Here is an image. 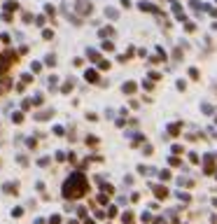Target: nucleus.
I'll return each instance as SVG.
<instances>
[{
	"instance_id": "f257e3e1",
	"label": "nucleus",
	"mask_w": 217,
	"mask_h": 224,
	"mask_svg": "<svg viewBox=\"0 0 217 224\" xmlns=\"http://www.w3.org/2000/svg\"><path fill=\"white\" fill-rule=\"evenodd\" d=\"M89 189V185H87V177L82 175V173H72L68 180H65V185H63V196L65 198H79V196H84Z\"/></svg>"
},
{
	"instance_id": "f03ea898",
	"label": "nucleus",
	"mask_w": 217,
	"mask_h": 224,
	"mask_svg": "<svg viewBox=\"0 0 217 224\" xmlns=\"http://www.w3.org/2000/svg\"><path fill=\"white\" fill-rule=\"evenodd\" d=\"M12 59H16V56H12V54H9V56H2V54H0V72L7 70V65L12 63Z\"/></svg>"
},
{
	"instance_id": "7ed1b4c3",
	"label": "nucleus",
	"mask_w": 217,
	"mask_h": 224,
	"mask_svg": "<svg viewBox=\"0 0 217 224\" xmlns=\"http://www.w3.org/2000/svg\"><path fill=\"white\" fill-rule=\"evenodd\" d=\"M77 12H82V14H87V12H91V5H89L87 0H77Z\"/></svg>"
},
{
	"instance_id": "20e7f679",
	"label": "nucleus",
	"mask_w": 217,
	"mask_h": 224,
	"mask_svg": "<svg viewBox=\"0 0 217 224\" xmlns=\"http://www.w3.org/2000/svg\"><path fill=\"white\" fill-rule=\"evenodd\" d=\"M154 194L159 196V198H166V196H168V192H166V187H154Z\"/></svg>"
},
{
	"instance_id": "39448f33",
	"label": "nucleus",
	"mask_w": 217,
	"mask_h": 224,
	"mask_svg": "<svg viewBox=\"0 0 217 224\" xmlns=\"http://www.w3.org/2000/svg\"><path fill=\"white\" fill-rule=\"evenodd\" d=\"M215 166H213V157H206V173H213Z\"/></svg>"
},
{
	"instance_id": "423d86ee",
	"label": "nucleus",
	"mask_w": 217,
	"mask_h": 224,
	"mask_svg": "<svg viewBox=\"0 0 217 224\" xmlns=\"http://www.w3.org/2000/svg\"><path fill=\"white\" fill-rule=\"evenodd\" d=\"M87 79H89V82H96V79H98L96 70H87Z\"/></svg>"
},
{
	"instance_id": "0eeeda50",
	"label": "nucleus",
	"mask_w": 217,
	"mask_h": 224,
	"mask_svg": "<svg viewBox=\"0 0 217 224\" xmlns=\"http://www.w3.org/2000/svg\"><path fill=\"white\" fill-rule=\"evenodd\" d=\"M5 192H7V194H12V192L16 194V185H12V182H7V185H5Z\"/></svg>"
},
{
	"instance_id": "6e6552de",
	"label": "nucleus",
	"mask_w": 217,
	"mask_h": 224,
	"mask_svg": "<svg viewBox=\"0 0 217 224\" xmlns=\"http://www.w3.org/2000/svg\"><path fill=\"white\" fill-rule=\"evenodd\" d=\"M170 131V135H178V131H180V124H173V126L168 128Z\"/></svg>"
},
{
	"instance_id": "1a4fd4ad",
	"label": "nucleus",
	"mask_w": 217,
	"mask_h": 224,
	"mask_svg": "<svg viewBox=\"0 0 217 224\" xmlns=\"http://www.w3.org/2000/svg\"><path fill=\"white\" fill-rule=\"evenodd\" d=\"M124 224H133V215H131V213L124 215Z\"/></svg>"
},
{
	"instance_id": "9d476101",
	"label": "nucleus",
	"mask_w": 217,
	"mask_h": 224,
	"mask_svg": "<svg viewBox=\"0 0 217 224\" xmlns=\"http://www.w3.org/2000/svg\"><path fill=\"white\" fill-rule=\"evenodd\" d=\"M49 224H61V217H59V215H54V217L49 220Z\"/></svg>"
},
{
	"instance_id": "9b49d317",
	"label": "nucleus",
	"mask_w": 217,
	"mask_h": 224,
	"mask_svg": "<svg viewBox=\"0 0 217 224\" xmlns=\"http://www.w3.org/2000/svg\"><path fill=\"white\" fill-rule=\"evenodd\" d=\"M5 9H7V12H9V9H16V2H7V5H5Z\"/></svg>"
}]
</instances>
